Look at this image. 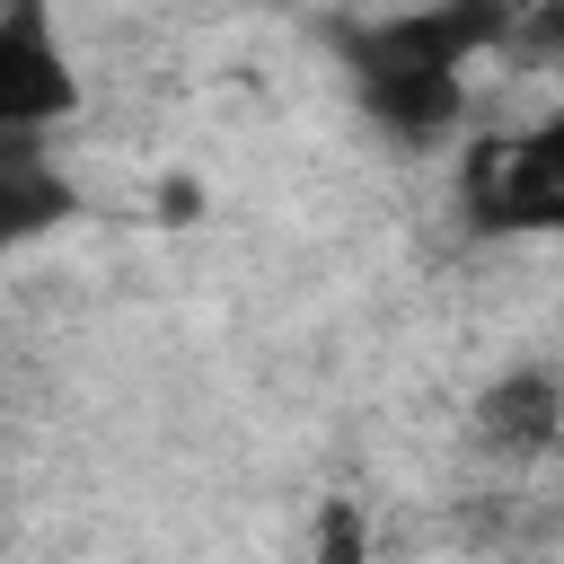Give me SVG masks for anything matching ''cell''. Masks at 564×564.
<instances>
[{
  "label": "cell",
  "instance_id": "cell-1",
  "mask_svg": "<svg viewBox=\"0 0 564 564\" xmlns=\"http://www.w3.org/2000/svg\"><path fill=\"white\" fill-rule=\"evenodd\" d=\"M520 26V9L502 0H423V9H379V18H335L326 44L344 53V79L361 70H432V79H467L476 53H502Z\"/></svg>",
  "mask_w": 564,
  "mask_h": 564
},
{
  "label": "cell",
  "instance_id": "cell-2",
  "mask_svg": "<svg viewBox=\"0 0 564 564\" xmlns=\"http://www.w3.org/2000/svg\"><path fill=\"white\" fill-rule=\"evenodd\" d=\"M79 115V62L53 26L44 0H9L0 9V132L53 141Z\"/></svg>",
  "mask_w": 564,
  "mask_h": 564
},
{
  "label": "cell",
  "instance_id": "cell-3",
  "mask_svg": "<svg viewBox=\"0 0 564 564\" xmlns=\"http://www.w3.org/2000/svg\"><path fill=\"white\" fill-rule=\"evenodd\" d=\"M467 441H476L485 458H502V467L546 458V449L564 441V370H555V361H511V370H494V379L476 388V405H467Z\"/></svg>",
  "mask_w": 564,
  "mask_h": 564
},
{
  "label": "cell",
  "instance_id": "cell-4",
  "mask_svg": "<svg viewBox=\"0 0 564 564\" xmlns=\"http://www.w3.org/2000/svg\"><path fill=\"white\" fill-rule=\"evenodd\" d=\"M352 106H361L388 141L432 150V141H449V132L467 123V79H432V70H361V79H352Z\"/></svg>",
  "mask_w": 564,
  "mask_h": 564
},
{
  "label": "cell",
  "instance_id": "cell-5",
  "mask_svg": "<svg viewBox=\"0 0 564 564\" xmlns=\"http://www.w3.org/2000/svg\"><path fill=\"white\" fill-rule=\"evenodd\" d=\"M79 212H88V194L62 176V159H18V167H0V256L70 229Z\"/></svg>",
  "mask_w": 564,
  "mask_h": 564
},
{
  "label": "cell",
  "instance_id": "cell-6",
  "mask_svg": "<svg viewBox=\"0 0 564 564\" xmlns=\"http://www.w3.org/2000/svg\"><path fill=\"white\" fill-rule=\"evenodd\" d=\"M308 564H370V511H361L352 494H326V502H317Z\"/></svg>",
  "mask_w": 564,
  "mask_h": 564
},
{
  "label": "cell",
  "instance_id": "cell-7",
  "mask_svg": "<svg viewBox=\"0 0 564 564\" xmlns=\"http://www.w3.org/2000/svg\"><path fill=\"white\" fill-rule=\"evenodd\" d=\"M511 44H520V53H538V62H564V0H538V9H520Z\"/></svg>",
  "mask_w": 564,
  "mask_h": 564
}]
</instances>
